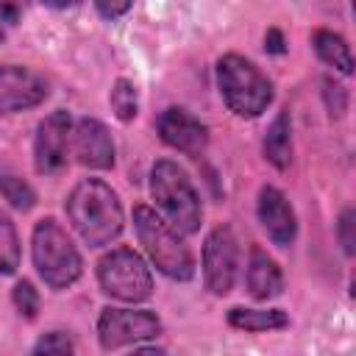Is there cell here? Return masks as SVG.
Masks as SVG:
<instances>
[{
    "instance_id": "7402d4cb",
    "label": "cell",
    "mask_w": 356,
    "mask_h": 356,
    "mask_svg": "<svg viewBox=\"0 0 356 356\" xmlns=\"http://www.w3.org/2000/svg\"><path fill=\"white\" fill-rule=\"evenodd\" d=\"M11 300H14V309L25 317V320H33L36 312H39V292L33 289L31 281H17L14 289H11Z\"/></svg>"
},
{
    "instance_id": "9c48e42d",
    "label": "cell",
    "mask_w": 356,
    "mask_h": 356,
    "mask_svg": "<svg viewBox=\"0 0 356 356\" xmlns=\"http://www.w3.org/2000/svg\"><path fill=\"white\" fill-rule=\"evenodd\" d=\"M72 142V117L67 111L47 114L36 128L33 142V164L42 175H56L67 167V153Z\"/></svg>"
},
{
    "instance_id": "3957f363",
    "label": "cell",
    "mask_w": 356,
    "mask_h": 356,
    "mask_svg": "<svg viewBox=\"0 0 356 356\" xmlns=\"http://www.w3.org/2000/svg\"><path fill=\"white\" fill-rule=\"evenodd\" d=\"M31 253H33L36 273L50 289H67L81 278V270H83L81 253L72 245L70 234L53 217H44L36 222L31 236Z\"/></svg>"
},
{
    "instance_id": "52a82bcc",
    "label": "cell",
    "mask_w": 356,
    "mask_h": 356,
    "mask_svg": "<svg viewBox=\"0 0 356 356\" xmlns=\"http://www.w3.org/2000/svg\"><path fill=\"white\" fill-rule=\"evenodd\" d=\"M161 334V320L147 309H103L97 320V339L106 350L145 342Z\"/></svg>"
},
{
    "instance_id": "8992f818",
    "label": "cell",
    "mask_w": 356,
    "mask_h": 356,
    "mask_svg": "<svg viewBox=\"0 0 356 356\" xmlns=\"http://www.w3.org/2000/svg\"><path fill=\"white\" fill-rule=\"evenodd\" d=\"M97 281L108 298H117L125 303L147 300L153 292L150 270L145 259L131 248H114L111 253H106L97 264Z\"/></svg>"
},
{
    "instance_id": "ac0fdd59",
    "label": "cell",
    "mask_w": 356,
    "mask_h": 356,
    "mask_svg": "<svg viewBox=\"0 0 356 356\" xmlns=\"http://www.w3.org/2000/svg\"><path fill=\"white\" fill-rule=\"evenodd\" d=\"M19 267V236L11 217L0 209V275H11Z\"/></svg>"
},
{
    "instance_id": "2e32d148",
    "label": "cell",
    "mask_w": 356,
    "mask_h": 356,
    "mask_svg": "<svg viewBox=\"0 0 356 356\" xmlns=\"http://www.w3.org/2000/svg\"><path fill=\"white\" fill-rule=\"evenodd\" d=\"M228 325H234L239 331H248V334H261V331L286 328L289 317L281 309H242V306H234L228 312Z\"/></svg>"
},
{
    "instance_id": "603a6c76",
    "label": "cell",
    "mask_w": 356,
    "mask_h": 356,
    "mask_svg": "<svg viewBox=\"0 0 356 356\" xmlns=\"http://www.w3.org/2000/svg\"><path fill=\"white\" fill-rule=\"evenodd\" d=\"M337 234H339V242H342L345 253L353 256V253H356V211H353V209H345V211L339 214Z\"/></svg>"
},
{
    "instance_id": "8fae6325",
    "label": "cell",
    "mask_w": 356,
    "mask_h": 356,
    "mask_svg": "<svg viewBox=\"0 0 356 356\" xmlns=\"http://www.w3.org/2000/svg\"><path fill=\"white\" fill-rule=\"evenodd\" d=\"M72 150L89 170H108L114 164V142L100 120L81 117L78 122H72Z\"/></svg>"
},
{
    "instance_id": "83f0119b",
    "label": "cell",
    "mask_w": 356,
    "mask_h": 356,
    "mask_svg": "<svg viewBox=\"0 0 356 356\" xmlns=\"http://www.w3.org/2000/svg\"><path fill=\"white\" fill-rule=\"evenodd\" d=\"M0 17H6L8 22H14L19 17V8L17 6H0Z\"/></svg>"
},
{
    "instance_id": "6da1fadb",
    "label": "cell",
    "mask_w": 356,
    "mask_h": 356,
    "mask_svg": "<svg viewBox=\"0 0 356 356\" xmlns=\"http://www.w3.org/2000/svg\"><path fill=\"white\" fill-rule=\"evenodd\" d=\"M67 217L89 248H103L122 234L117 192L100 178H83L67 197Z\"/></svg>"
},
{
    "instance_id": "30bf717a",
    "label": "cell",
    "mask_w": 356,
    "mask_h": 356,
    "mask_svg": "<svg viewBox=\"0 0 356 356\" xmlns=\"http://www.w3.org/2000/svg\"><path fill=\"white\" fill-rule=\"evenodd\" d=\"M44 97H47V83L39 72L19 64L0 67V114H17L33 108Z\"/></svg>"
},
{
    "instance_id": "7a4b0ae2",
    "label": "cell",
    "mask_w": 356,
    "mask_h": 356,
    "mask_svg": "<svg viewBox=\"0 0 356 356\" xmlns=\"http://www.w3.org/2000/svg\"><path fill=\"white\" fill-rule=\"evenodd\" d=\"M150 195L164 214L161 220L178 234H195L203 220V206L195 184L170 159H161L150 170Z\"/></svg>"
},
{
    "instance_id": "cb8c5ba5",
    "label": "cell",
    "mask_w": 356,
    "mask_h": 356,
    "mask_svg": "<svg viewBox=\"0 0 356 356\" xmlns=\"http://www.w3.org/2000/svg\"><path fill=\"white\" fill-rule=\"evenodd\" d=\"M325 103H328V108H331V103L337 100V114H342L345 111V106H348V95H345V86H339V83H331V81H325Z\"/></svg>"
},
{
    "instance_id": "4316f807",
    "label": "cell",
    "mask_w": 356,
    "mask_h": 356,
    "mask_svg": "<svg viewBox=\"0 0 356 356\" xmlns=\"http://www.w3.org/2000/svg\"><path fill=\"white\" fill-rule=\"evenodd\" d=\"M131 356H167V350H161V348H136Z\"/></svg>"
},
{
    "instance_id": "277c9868",
    "label": "cell",
    "mask_w": 356,
    "mask_h": 356,
    "mask_svg": "<svg viewBox=\"0 0 356 356\" xmlns=\"http://www.w3.org/2000/svg\"><path fill=\"white\" fill-rule=\"evenodd\" d=\"M217 86L225 106L239 117H259L273 100L270 78L250 58L236 53L217 61Z\"/></svg>"
},
{
    "instance_id": "5b68a950",
    "label": "cell",
    "mask_w": 356,
    "mask_h": 356,
    "mask_svg": "<svg viewBox=\"0 0 356 356\" xmlns=\"http://www.w3.org/2000/svg\"><path fill=\"white\" fill-rule=\"evenodd\" d=\"M134 228L136 236L150 256V261L172 281H189L195 275V259L178 231H172L150 206L134 209Z\"/></svg>"
},
{
    "instance_id": "ffe728a7",
    "label": "cell",
    "mask_w": 356,
    "mask_h": 356,
    "mask_svg": "<svg viewBox=\"0 0 356 356\" xmlns=\"http://www.w3.org/2000/svg\"><path fill=\"white\" fill-rule=\"evenodd\" d=\"M0 195L19 211L33 209V203H36V192L31 189V184L14 172H0Z\"/></svg>"
},
{
    "instance_id": "e0dca14e",
    "label": "cell",
    "mask_w": 356,
    "mask_h": 356,
    "mask_svg": "<svg viewBox=\"0 0 356 356\" xmlns=\"http://www.w3.org/2000/svg\"><path fill=\"white\" fill-rule=\"evenodd\" d=\"M312 44H314L317 56H320L325 64L337 67V70H339V72H345V75H350V72H353V56H350V44H348V42H345L339 33L320 28V31H314V33H312Z\"/></svg>"
},
{
    "instance_id": "d4e9b609",
    "label": "cell",
    "mask_w": 356,
    "mask_h": 356,
    "mask_svg": "<svg viewBox=\"0 0 356 356\" xmlns=\"http://www.w3.org/2000/svg\"><path fill=\"white\" fill-rule=\"evenodd\" d=\"M264 50H267V53H275V56L286 50V47H284V33H281L278 28H270V31L264 33Z\"/></svg>"
},
{
    "instance_id": "484cf974",
    "label": "cell",
    "mask_w": 356,
    "mask_h": 356,
    "mask_svg": "<svg viewBox=\"0 0 356 356\" xmlns=\"http://www.w3.org/2000/svg\"><path fill=\"white\" fill-rule=\"evenodd\" d=\"M97 11L103 14V17H108V19H114V17H122V14H128L131 11V3H97Z\"/></svg>"
},
{
    "instance_id": "ba28073f",
    "label": "cell",
    "mask_w": 356,
    "mask_h": 356,
    "mask_svg": "<svg viewBox=\"0 0 356 356\" xmlns=\"http://www.w3.org/2000/svg\"><path fill=\"white\" fill-rule=\"evenodd\" d=\"M239 267V248L236 236L228 225H217L203 245V281L206 289L214 295H228L236 281Z\"/></svg>"
},
{
    "instance_id": "d6986e66",
    "label": "cell",
    "mask_w": 356,
    "mask_h": 356,
    "mask_svg": "<svg viewBox=\"0 0 356 356\" xmlns=\"http://www.w3.org/2000/svg\"><path fill=\"white\" fill-rule=\"evenodd\" d=\"M108 103H111V111L117 114V120L122 122H131L139 111V97H136V86L128 81V78H117L114 86H111V95H108Z\"/></svg>"
},
{
    "instance_id": "f1b7e54d",
    "label": "cell",
    "mask_w": 356,
    "mask_h": 356,
    "mask_svg": "<svg viewBox=\"0 0 356 356\" xmlns=\"http://www.w3.org/2000/svg\"><path fill=\"white\" fill-rule=\"evenodd\" d=\"M0 42H3V31H0Z\"/></svg>"
},
{
    "instance_id": "9a60e30c",
    "label": "cell",
    "mask_w": 356,
    "mask_h": 356,
    "mask_svg": "<svg viewBox=\"0 0 356 356\" xmlns=\"http://www.w3.org/2000/svg\"><path fill=\"white\" fill-rule=\"evenodd\" d=\"M261 150H264V159L278 170H286L292 164V122H289V111L286 108L267 128Z\"/></svg>"
},
{
    "instance_id": "44dd1931",
    "label": "cell",
    "mask_w": 356,
    "mask_h": 356,
    "mask_svg": "<svg viewBox=\"0 0 356 356\" xmlns=\"http://www.w3.org/2000/svg\"><path fill=\"white\" fill-rule=\"evenodd\" d=\"M31 356H75L72 337L64 334V331H47L36 339Z\"/></svg>"
},
{
    "instance_id": "4fadbf2b",
    "label": "cell",
    "mask_w": 356,
    "mask_h": 356,
    "mask_svg": "<svg viewBox=\"0 0 356 356\" xmlns=\"http://www.w3.org/2000/svg\"><path fill=\"white\" fill-rule=\"evenodd\" d=\"M156 128H159V136L164 139V145L181 150V153H189V156H197L206 142H209V131L206 125L192 117L189 111L184 108H164L156 120Z\"/></svg>"
},
{
    "instance_id": "5bb4252c",
    "label": "cell",
    "mask_w": 356,
    "mask_h": 356,
    "mask_svg": "<svg viewBox=\"0 0 356 356\" xmlns=\"http://www.w3.org/2000/svg\"><path fill=\"white\" fill-rule=\"evenodd\" d=\"M248 289L256 300H267L281 295L284 289V275L281 267L275 264V259H270L261 248H250V259H248V273H245Z\"/></svg>"
},
{
    "instance_id": "7c38bea8",
    "label": "cell",
    "mask_w": 356,
    "mask_h": 356,
    "mask_svg": "<svg viewBox=\"0 0 356 356\" xmlns=\"http://www.w3.org/2000/svg\"><path fill=\"white\" fill-rule=\"evenodd\" d=\"M259 222L261 228L267 231V236L278 245V248H286L295 242L298 236V217H295V209L289 206L286 195L275 186H261L259 192Z\"/></svg>"
}]
</instances>
